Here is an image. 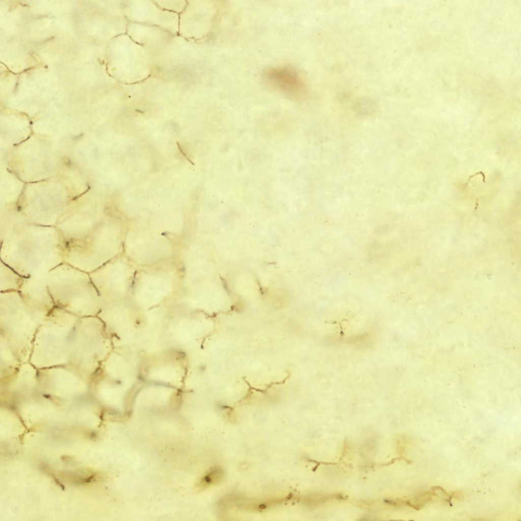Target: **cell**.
Listing matches in <instances>:
<instances>
[{
  "mask_svg": "<svg viewBox=\"0 0 521 521\" xmlns=\"http://www.w3.org/2000/svg\"><path fill=\"white\" fill-rule=\"evenodd\" d=\"M265 83L270 88L292 98H300L306 91L305 82L296 69L288 66H277L265 70Z\"/></svg>",
  "mask_w": 521,
  "mask_h": 521,
  "instance_id": "cell-1",
  "label": "cell"
},
{
  "mask_svg": "<svg viewBox=\"0 0 521 521\" xmlns=\"http://www.w3.org/2000/svg\"><path fill=\"white\" fill-rule=\"evenodd\" d=\"M224 477V471L219 467H214L208 470L196 484V489L202 490L220 482Z\"/></svg>",
  "mask_w": 521,
  "mask_h": 521,
  "instance_id": "cell-2",
  "label": "cell"
}]
</instances>
